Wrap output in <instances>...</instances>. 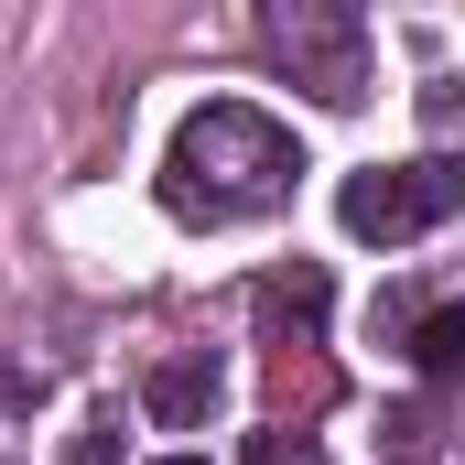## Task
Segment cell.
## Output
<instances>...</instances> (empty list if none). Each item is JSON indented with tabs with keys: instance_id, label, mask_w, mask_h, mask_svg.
Instances as JSON below:
<instances>
[{
	"instance_id": "obj_1",
	"label": "cell",
	"mask_w": 465,
	"mask_h": 465,
	"mask_svg": "<svg viewBox=\"0 0 465 465\" xmlns=\"http://www.w3.org/2000/svg\"><path fill=\"white\" fill-rule=\"evenodd\" d=\"M292 173H303V152L271 109L206 98V109H184L173 152H163V206L184 228H238V217H271L292 195Z\"/></svg>"
},
{
	"instance_id": "obj_2",
	"label": "cell",
	"mask_w": 465,
	"mask_h": 465,
	"mask_svg": "<svg viewBox=\"0 0 465 465\" xmlns=\"http://www.w3.org/2000/svg\"><path fill=\"white\" fill-rule=\"evenodd\" d=\"M271 54L292 65V87H314L325 109H357L368 98V22L347 0H271Z\"/></svg>"
},
{
	"instance_id": "obj_3",
	"label": "cell",
	"mask_w": 465,
	"mask_h": 465,
	"mask_svg": "<svg viewBox=\"0 0 465 465\" xmlns=\"http://www.w3.org/2000/svg\"><path fill=\"white\" fill-rule=\"evenodd\" d=\"M465 173L455 163H368V173H347V195H336V217H347V238H368V249H401V238H433L444 217H455Z\"/></svg>"
},
{
	"instance_id": "obj_4",
	"label": "cell",
	"mask_w": 465,
	"mask_h": 465,
	"mask_svg": "<svg viewBox=\"0 0 465 465\" xmlns=\"http://www.w3.org/2000/svg\"><path fill=\"white\" fill-rule=\"evenodd\" d=\"M141 401H152V422H173V433L206 422V411H217V357H163Z\"/></svg>"
},
{
	"instance_id": "obj_5",
	"label": "cell",
	"mask_w": 465,
	"mask_h": 465,
	"mask_svg": "<svg viewBox=\"0 0 465 465\" xmlns=\"http://www.w3.org/2000/svg\"><path fill=\"white\" fill-rule=\"evenodd\" d=\"M314 314H325V271H314V260L260 282V325H271V336H282V325H314Z\"/></svg>"
},
{
	"instance_id": "obj_6",
	"label": "cell",
	"mask_w": 465,
	"mask_h": 465,
	"mask_svg": "<svg viewBox=\"0 0 465 465\" xmlns=\"http://www.w3.org/2000/svg\"><path fill=\"white\" fill-rule=\"evenodd\" d=\"M411 368H422V379H455L465 368V303H433V314L411 325Z\"/></svg>"
},
{
	"instance_id": "obj_7",
	"label": "cell",
	"mask_w": 465,
	"mask_h": 465,
	"mask_svg": "<svg viewBox=\"0 0 465 465\" xmlns=\"http://www.w3.org/2000/svg\"><path fill=\"white\" fill-rule=\"evenodd\" d=\"M65 465H119V411H87L76 444H65Z\"/></svg>"
},
{
	"instance_id": "obj_8",
	"label": "cell",
	"mask_w": 465,
	"mask_h": 465,
	"mask_svg": "<svg viewBox=\"0 0 465 465\" xmlns=\"http://www.w3.org/2000/svg\"><path fill=\"white\" fill-rule=\"evenodd\" d=\"M249 465H314V433H292V422H271V433L249 444Z\"/></svg>"
},
{
	"instance_id": "obj_9",
	"label": "cell",
	"mask_w": 465,
	"mask_h": 465,
	"mask_svg": "<svg viewBox=\"0 0 465 465\" xmlns=\"http://www.w3.org/2000/svg\"><path fill=\"white\" fill-rule=\"evenodd\" d=\"M152 465H206V455H152Z\"/></svg>"
}]
</instances>
